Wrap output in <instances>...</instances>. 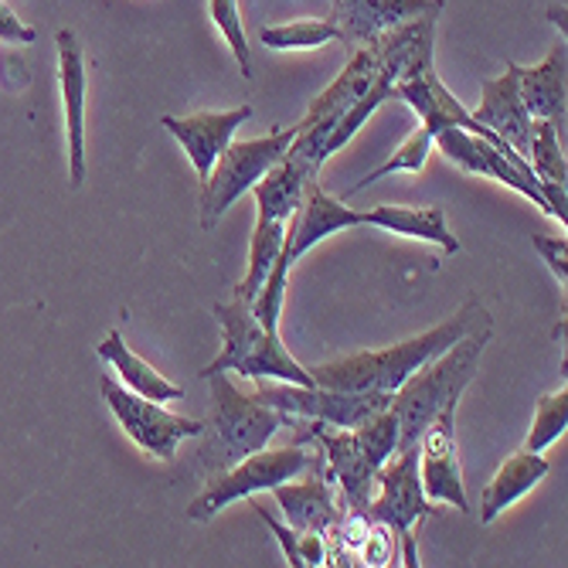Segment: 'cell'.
I'll list each match as a JSON object with an SVG mask.
<instances>
[{
    "instance_id": "14",
    "label": "cell",
    "mask_w": 568,
    "mask_h": 568,
    "mask_svg": "<svg viewBox=\"0 0 568 568\" xmlns=\"http://www.w3.org/2000/svg\"><path fill=\"white\" fill-rule=\"evenodd\" d=\"M357 225H365V212L347 209L344 201L331 197L317 181H310L306 191H303L300 209L286 222V242H283V248L290 255V263L296 266L300 255L310 252L317 242H324L334 232L357 229Z\"/></svg>"
},
{
    "instance_id": "23",
    "label": "cell",
    "mask_w": 568,
    "mask_h": 568,
    "mask_svg": "<svg viewBox=\"0 0 568 568\" xmlns=\"http://www.w3.org/2000/svg\"><path fill=\"white\" fill-rule=\"evenodd\" d=\"M365 225L395 232V235H412V239H426L436 242L443 252L456 255L459 252V239L449 232L446 225V212L443 209H398V204H378V209L365 212Z\"/></svg>"
},
{
    "instance_id": "17",
    "label": "cell",
    "mask_w": 568,
    "mask_h": 568,
    "mask_svg": "<svg viewBox=\"0 0 568 568\" xmlns=\"http://www.w3.org/2000/svg\"><path fill=\"white\" fill-rule=\"evenodd\" d=\"M314 477L303 480V484H280L273 487L283 514H286V525L303 535V531H317V535H327V531H337L344 510L337 507L334 500V490H331V477H327V467L324 463H314Z\"/></svg>"
},
{
    "instance_id": "18",
    "label": "cell",
    "mask_w": 568,
    "mask_h": 568,
    "mask_svg": "<svg viewBox=\"0 0 568 568\" xmlns=\"http://www.w3.org/2000/svg\"><path fill=\"white\" fill-rule=\"evenodd\" d=\"M477 123L490 126L500 140H507L514 150L528 161V146H531V113L525 110V102L518 95V75H514V62L500 79H487L480 85V106L470 113Z\"/></svg>"
},
{
    "instance_id": "28",
    "label": "cell",
    "mask_w": 568,
    "mask_h": 568,
    "mask_svg": "<svg viewBox=\"0 0 568 568\" xmlns=\"http://www.w3.org/2000/svg\"><path fill=\"white\" fill-rule=\"evenodd\" d=\"M565 429H568V392H565V385H561L558 392H551V395H545V398L538 402V408H535V426H531V433H528L525 449L541 453V449L551 446Z\"/></svg>"
},
{
    "instance_id": "8",
    "label": "cell",
    "mask_w": 568,
    "mask_h": 568,
    "mask_svg": "<svg viewBox=\"0 0 568 568\" xmlns=\"http://www.w3.org/2000/svg\"><path fill=\"white\" fill-rule=\"evenodd\" d=\"M255 398L290 419H317L337 429H354L392 405V395L385 392H341L324 385H293L280 378H255Z\"/></svg>"
},
{
    "instance_id": "5",
    "label": "cell",
    "mask_w": 568,
    "mask_h": 568,
    "mask_svg": "<svg viewBox=\"0 0 568 568\" xmlns=\"http://www.w3.org/2000/svg\"><path fill=\"white\" fill-rule=\"evenodd\" d=\"M296 140V126H286V130H276L270 136H260V140H242V143H229L215 168L204 178V187H201V229L209 232L219 225V219L232 209V204L252 191L255 181H263L283 158L290 143Z\"/></svg>"
},
{
    "instance_id": "20",
    "label": "cell",
    "mask_w": 568,
    "mask_h": 568,
    "mask_svg": "<svg viewBox=\"0 0 568 568\" xmlns=\"http://www.w3.org/2000/svg\"><path fill=\"white\" fill-rule=\"evenodd\" d=\"M558 123L551 120H535L531 123V146H528V164L535 171V181L548 201L551 209V219H561L568 222V194H565V184H568V168H565V153H561V143H558Z\"/></svg>"
},
{
    "instance_id": "16",
    "label": "cell",
    "mask_w": 568,
    "mask_h": 568,
    "mask_svg": "<svg viewBox=\"0 0 568 568\" xmlns=\"http://www.w3.org/2000/svg\"><path fill=\"white\" fill-rule=\"evenodd\" d=\"M59 79H62V102H65V126H69V174L72 187L85 181V65L79 38L62 28L59 31Z\"/></svg>"
},
{
    "instance_id": "11",
    "label": "cell",
    "mask_w": 568,
    "mask_h": 568,
    "mask_svg": "<svg viewBox=\"0 0 568 568\" xmlns=\"http://www.w3.org/2000/svg\"><path fill=\"white\" fill-rule=\"evenodd\" d=\"M419 480L429 500H443L463 514H470V500L467 490H463V470L456 456V405H446L423 436Z\"/></svg>"
},
{
    "instance_id": "15",
    "label": "cell",
    "mask_w": 568,
    "mask_h": 568,
    "mask_svg": "<svg viewBox=\"0 0 568 568\" xmlns=\"http://www.w3.org/2000/svg\"><path fill=\"white\" fill-rule=\"evenodd\" d=\"M252 120V106H235L229 113H194V116H164L161 126L184 146L191 168L204 181L215 168L219 153L235 140V130Z\"/></svg>"
},
{
    "instance_id": "29",
    "label": "cell",
    "mask_w": 568,
    "mask_h": 568,
    "mask_svg": "<svg viewBox=\"0 0 568 568\" xmlns=\"http://www.w3.org/2000/svg\"><path fill=\"white\" fill-rule=\"evenodd\" d=\"M212 18H215L219 31L225 34V41L235 51L239 72L245 79H252V51H248V41H245V28H242V18H239V4H235V0H212Z\"/></svg>"
},
{
    "instance_id": "33",
    "label": "cell",
    "mask_w": 568,
    "mask_h": 568,
    "mask_svg": "<svg viewBox=\"0 0 568 568\" xmlns=\"http://www.w3.org/2000/svg\"><path fill=\"white\" fill-rule=\"evenodd\" d=\"M255 514H260V518L270 525V531L280 538V545H283V555H286V561L293 565V568H303V561H300V551H296V531L290 528V525H280L270 510H263V507H255Z\"/></svg>"
},
{
    "instance_id": "32",
    "label": "cell",
    "mask_w": 568,
    "mask_h": 568,
    "mask_svg": "<svg viewBox=\"0 0 568 568\" xmlns=\"http://www.w3.org/2000/svg\"><path fill=\"white\" fill-rule=\"evenodd\" d=\"M361 545H365V558H368V565H388V561H392L395 535H392L385 525L372 521V531H368V538L361 541Z\"/></svg>"
},
{
    "instance_id": "12",
    "label": "cell",
    "mask_w": 568,
    "mask_h": 568,
    "mask_svg": "<svg viewBox=\"0 0 568 568\" xmlns=\"http://www.w3.org/2000/svg\"><path fill=\"white\" fill-rule=\"evenodd\" d=\"M429 11H443V0H334L327 21H334L341 41L351 48H365L375 44L385 31Z\"/></svg>"
},
{
    "instance_id": "10",
    "label": "cell",
    "mask_w": 568,
    "mask_h": 568,
    "mask_svg": "<svg viewBox=\"0 0 568 568\" xmlns=\"http://www.w3.org/2000/svg\"><path fill=\"white\" fill-rule=\"evenodd\" d=\"M99 388H102V398L110 402L113 416L120 419V426L126 429V436L158 459H174L181 439L201 436L209 429V423H201V419L171 416L161 402H150L143 395L130 392L126 385H116L110 375L99 378Z\"/></svg>"
},
{
    "instance_id": "4",
    "label": "cell",
    "mask_w": 568,
    "mask_h": 568,
    "mask_svg": "<svg viewBox=\"0 0 568 568\" xmlns=\"http://www.w3.org/2000/svg\"><path fill=\"white\" fill-rule=\"evenodd\" d=\"M215 317L222 324V351L215 361H209L197 378L204 382L215 372H239L242 378H280V382H293V385H314L310 378V368H303L300 361L290 357V351L283 347L280 334L263 331V324L255 321L252 303L245 300H232V303H215Z\"/></svg>"
},
{
    "instance_id": "7",
    "label": "cell",
    "mask_w": 568,
    "mask_h": 568,
    "mask_svg": "<svg viewBox=\"0 0 568 568\" xmlns=\"http://www.w3.org/2000/svg\"><path fill=\"white\" fill-rule=\"evenodd\" d=\"M204 382H212V402H215V416L212 426L219 433V453L209 459V467H232L242 456L266 449L270 439L276 436L280 426H293L290 416L263 405L255 395L239 392L225 372H215Z\"/></svg>"
},
{
    "instance_id": "21",
    "label": "cell",
    "mask_w": 568,
    "mask_h": 568,
    "mask_svg": "<svg viewBox=\"0 0 568 568\" xmlns=\"http://www.w3.org/2000/svg\"><path fill=\"white\" fill-rule=\"evenodd\" d=\"M548 470L551 467L541 453H531V449L514 453L480 494V525H494L497 514L507 510L518 497H525L535 484H541L548 477Z\"/></svg>"
},
{
    "instance_id": "25",
    "label": "cell",
    "mask_w": 568,
    "mask_h": 568,
    "mask_svg": "<svg viewBox=\"0 0 568 568\" xmlns=\"http://www.w3.org/2000/svg\"><path fill=\"white\" fill-rule=\"evenodd\" d=\"M283 242H286V222H255L252 245H248V273H245V280L239 283V293H235L239 300H245V303L255 300L266 273L276 263Z\"/></svg>"
},
{
    "instance_id": "31",
    "label": "cell",
    "mask_w": 568,
    "mask_h": 568,
    "mask_svg": "<svg viewBox=\"0 0 568 568\" xmlns=\"http://www.w3.org/2000/svg\"><path fill=\"white\" fill-rule=\"evenodd\" d=\"M38 38V31L31 24H24L4 0H0V41L4 44H31Z\"/></svg>"
},
{
    "instance_id": "1",
    "label": "cell",
    "mask_w": 568,
    "mask_h": 568,
    "mask_svg": "<svg viewBox=\"0 0 568 568\" xmlns=\"http://www.w3.org/2000/svg\"><path fill=\"white\" fill-rule=\"evenodd\" d=\"M490 314L484 310L480 300H467L463 310L419 334L405 344H395L388 351H365V354H351V357H337V361H327L321 368H310V378L314 385H324V388H341V392H385V395H395L402 388V382L408 375H416L419 368H426L433 357H439L446 347H453L463 334L470 327H477L480 321H487Z\"/></svg>"
},
{
    "instance_id": "26",
    "label": "cell",
    "mask_w": 568,
    "mask_h": 568,
    "mask_svg": "<svg viewBox=\"0 0 568 568\" xmlns=\"http://www.w3.org/2000/svg\"><path fill=\"white\" fill-rule=\"evenodd\" d=\"M433 143H436V133L426 130V126H419L416 133H412V136L398 146L395 158H388L378 171H372V174L361 178V181L347 191V197H351V194H361L365 187H372L375 181H382V178H388V174H395V171H412V174H419V171L426 168V158H429Z\"/></svg>"
},
{
    "instance_id": "9",
    "label": "cell",
    "mask_w": 568,
    "mask_h": 568,
    "mask_svg": "<svg viewBox=\"0 0 568 568\" xmlns=\"http://www.w3.org/2000/svg\"><path fill=\"white\" fill-rule=\"evenodd\" d=\"M314 456H310L303 446H283V449H255L248 456H242L239 463H232L229 470L215 474L204 487L201 497H194L187 504V518L191 521H209L222 507H229L239 497L260 494V490H273L286 480H296Z\"/></svg>"
},
{
    "instance_id": "3",
    "label": "cell",
    "mask_w": 568,
    "mask_h": 568,
    "mask_svg": "<svg viewBox=\"0 0 568 568\" xmlns=\"http://www.w3.org/2000/svg\"><path fill=\"white\" fill-rule=\"evenodd\" d=\"M293 426H300V443L314 439L321 446L327 477L337 484L344 500L341 510L365 514L382 463L395 453L398 423L392 416V408L378 412V416L365 419L354 429H337V433H331V426L317 419H293Z\"/></svg>"
},
{
    "instance_id": "22",
    "label": "cell",
    "mask_w": 568,
    "mask_h": 568,
    "mask_svg": "<svg viewBox=\"0 0 568 568\" xmlns=\"http://www.w3.org/2000/svg\"><path fill=\"white\" fill-rule=\"evenodd\" d=\"M310 181H317V171H310L300 158L286 153L263 181L252 184L255 201H260V222H290Z\"/></svg>"
},
{
    "instance_id": "13",
    "label": "cell",
    "mask_w": 568,
    "mask_h": 568,
    "mask_svg": "<svg viewBox=\"0 0 568 568\" xmlns=\"http://www.w3.org/2000/svg\"><path fill=\"white\" fill-rule=\"evenodd\" d=\"M436 143H439V150L446 153V158H449L456 168H463L467 174L494 178V181L514 187L518 194L531 197L545 215H551V209H548V201H545L538 181H531L528 174H521V171L514 168V164L504 158V153H500L494 143H487L484 136L467 133V130H459V126H443V130L436 133Z\"/></svg>"
},
{
    "instance_id": "6",
    "label": "cell",
    "mask_w": 568,
    "mask_h": 568,
    "mask_svg": "<svg viewBox=\"0 0 568 568\" xmlns=\"http://www.w3.org/2000/svg\"><path fill=\"white\" fill-rule=\"evenodd\" d=\"M419 446L395 449L375 477L382 484V494L368 500L365 514L368 521L385 525L402 541V561L408 568H419V548H416V521L429 518L436 507H429V497L419 480Z\"/></svg>"
},
{
    "instance_id": "34",
    "label": "cell",
    "mask_w": 568,
    "mask_h": 568,
    "mask_svg": "<svg viewBox=\"0 0 568 568\" xmlns=\"http://www.w3.org/2000/svg\"><path fill=\"white\" fill-rule=\"evenodd\" d=\"M551 21L565 31V11H558V8H555V11H551Z\"/></svg>"
},
{
    "instance_id": "30",
    "label": "cell",
    "mask_w": 568,
    "mask_h": 568,
    "mask_svg": "<svg viewBox=\"0 0 568 568\" xmlns=\"http://www.w3.org/2000/svg\"><path fill=\"white\" fill-rule=\"evenodd\" d=\"M531 242H535V252L545 260V266H548V270L555 273V280L565 286V280H568V242H565V235H561V239L535 235Z\"/></svg>"
},
{
    "instance_id": "2",
    "label": "cell",
    "mask_w": 568,
    "mask_h": 568,
    "mask_svg": "<svg viewBox=\"0 0 568 568\" xmlns=\"http://www.w3.org/2000/svg\"><path fill=\"white\" fill-rule=\"evenodd\" d=\"M490 334H494V321L487 317L463 334L453 347H446L439 357H433L426 368H419L416 375H408L402 382V388L392 395V405H388L398 423L395 449L419 446L439 412L446 405H459L463 392L477 378Z\"/></svg>"
},
{
    "instance_id": "27",
    "label": "cell",
    "mask_w": 568,
    "mask_h": 568,
    "mask_svg": "<svg viewBox=\"0 0 568 568\" xmlns=\"http://www.w3.org/2000/svg\"><path fill=\"white\" fill-rule=\"evenodd\" d=\"M334 21H293V24H276L263 28L260 41L273 51H290V48H321L327 41H337Z\"/></svg>"
},
{
    "instance_id": "19",
    "label": "cell",
    "mask_w": 568,
    "mask_h": 568,
    "mask_svg": "<svg viewBox=\"0 0 568 568\" xmlns=\"http://www.w3.org/2000/svg\"><path fill=\"white\" fill-rule=\"evenodd\" d=\"M514 75H518V95L531 120H551L561 126L565 123V44H555L548 51V59L535 69L514 65Z\"/></svg>"
},
{
    "instance_id": "24",
    "label": "cell",
    "mask_w": 568,
    "mask_h": 568,
    "mask_svg": "<svg viewBox=\"0 0 568 568\" xmlns=\"http://www.w3.org/2000/svg\"><path fill=\"white\" fill-rule=\"evenodd\" d=\"M99 357L102 361H110V365L120 372V378H123V385L130 388V392H136V395H143V398H150V402H171V398H181V388L174 385V382H168L161 372H153V365H146L143 357H136L126 344H123V337L113 331L106 341L99 344Z\"/></svg>"
}]
</instances>
